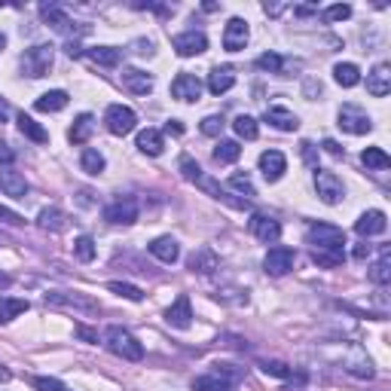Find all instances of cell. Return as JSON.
<instances>
[{
  "instance_id": "6da1fadb",
  "label": "cell",
  "mask_w": 391,
  "mask_h": 391,
  "mask_svg": "<svg viewBox=\"0 0 391 391\" xmlns=\"http://www.w3.org/2000/svg\"><path fill=\"white\" fill-rule=\"evenodd\" d=\"M178 171H181V178H183V181L196 183V187H199V190H205V193L211 196V199L226 202V205H232V208H248V202H245V199H232V196L226 193V190L220 187L218 181H211L208 174L202 171V166H199V162H196V159L190 156V153H181V159H178Z\"/></svg>"
},
{
  "instance_id": "7a4b0ae2",
  "label": "cell",
  "mask_w": 391,
  "mask_h": 391,
  "mask_svg": "<svg viewBox=\"0 0 391 391\" xmlns=\"http://www.w3.org/2000/svg\"><path fill=\"white\" fill-rule=\"evenodd\" d=\"M245 376V367L235 364H214V370L193 379V391H235Z\"/></svg>"
},
{
  "instance_id": "3957f363",
  "label": "cell",
  "mask_w": 391,
  "mask_h": 391,
  "mask_svg": "<svg viewBox=\"0 0 391 391\" xmlns=\"http://www.w3.org/2000/svg\"><path fill=\"white\" fill-rule=\"evenodd\" d=\"M306 245L309 251H336L346 254V232L333 223H312L306 230Z\"/></svg>"
},
{
  "instance_id": "277c9868",
  "label": "cell",
  "mask_w": 391,
  "mask_h": 391,
  "mask_svg": "<svg viewBox=\"0 0 391 391\" xmlns=\"http://www.w3.org/2000/svg\"><path fill=\"white\" fill-rule=\"evenodd\" d=\"M53 61H55V49L49 43H37L22 53V58H18V68H22V74L31 77V80H40L46 77L49 70H53Z\"/></svg>"
},
{
  "instance_id": "5b68a950",
  "label": "cell",
  "mask_w": 391,
  "mask_h": 391,
  "mask_svg": "<svg viewBox=\"0 0 391 391\" xmlns=\"http://www.w3.org/2000/svg\"><path fill=\"white\" fill-rule=\"evenodd\" d=\"M105 346H107L117 358H122V361H141V358H144V346L126 331V327H117V324L107 327Z\"/></svg>"
},
{
  "instance_id": "8992f818",
  "label": "cell",
  "mask_w": 391,
  "mask_h": 391,
  "mask_svg": "<svg viewBox=\"0 0 391 391\" xmlns=\"http://www.w3.org/2000/svg\"><path fill=\"white\" fill-rule=\"evenodd\" d=\"M40 16H43V22L49 28L58 31V34H65V37H77V34H86L89 31V25H77L58 4H43L40 6Z\"/></svg>"
},
{
  "instance_id": "52a82bcc",
  "label": "cell",
  "mask_w": 391,
  "mask_h": 391,
  "mask_svg": "<svg viewBox=\"0 0 391 391\" xmlns=\"http://www.w3.org/2000/svg\"><path fill=\"white\" fill-rule=\"evenodd\" d=\"M336 126L348 132V135H367V132H373V119H370V113L361 110L358 105H343L336 113Z\"/></svg>"
},
{
  "instance_id": "ba28073f",
  "label": "cell",
  "mask_w": 391,
  "mask_h": 391,
  "mask_svg": "<svg viewBox=\"0 0 391 391\" xmlns=\"http://www.w3.org/2000/svg\"><path fill=\"white\" fill-rule=\"evenodd\" d=\"M105 126H107L110 135L126 138L138 126V113L132 110V107H126V105H110L107 113H105Z\"/></svg>"
},
{
  "instance_id": "9c48e42d",
  "label": "cell",
  "mask_w": 391,
  "mask_h": 391,
  "mask_svg": "<svg viewBox=\"0 0 391 391\" xmlns=\"http://www.w3.org/2000/svg\"><path fill=\"white\" fill-rule=\"evenodd\" d=\"M138 214H141V205L135 196H119V199H113L105 208V220L113 226H132L138 220Z\"/></svg>"
},
{
  "instance_id": "30bf717a",
  "label": "cell",
  "mask_w": 391,
  "mask_h": 391,
  "mask_svg": "<svg viewBox=\"0 0 391 391\" xmlns=\"http://www.w3.org/2000/svg\"><path fill=\"white\" fill-rule=\"evenodd\" d=\"M43 300H46V306H65V309H77V312H86V315L101 312V306L80 291H49Z\"/></svg>"
},
{
  "instance_id": "8fae6325",
  "label": "cell",
  "mask_w": 391,
  "mask_h": 391,
  "mask_svg": "<svg viewBox=\"0 0 391 391\" xmlns=\"http://www.w3.org/2000/svg\"><path fill=\"white\" fill-rule=\"evenodd\" d=\"M315 190H318V196H321L324 205H339L343 202V196H346V183L333 171L315 168Z\"/></svg>"
},
{
  "instance_id": "7c38bea8",
  "label": "cell",
  "mask_w": 391,
  "mask_h": 391,
  "mask_svg": "<svg viewBox=\"0 0 391 391\" xmlns=\"http://www.w3.org/2000/svg\"><path fill=\"white\" fill-rule=\"evenodd\" d=\"M294 263H296V251L287 248V245H275V248H269V254H266L263 269H266V275H272V279H282V275L294 269Z\"/></svg>"
},
{
  "instance_id": "4fadbf2b",
  "label": "cell",
  "mask_w": 391,
  "mask_h": 391,
  "mask_svg": "<svg viewBox=\"0 0 391 391\" xmlns=\"http://www.w3.org/2000/svg\"><path fill=\"white\" fill-rule=\"evenodd\" d=\"M248 230L257 242H263V245H275L282 239V223L272 218V214H263V211H257L251 214V220H248Z\"/></svg>"
},
{
  "instance_id": "5bb4252c",
  "label": "cell",
  "mask_w": 391,
  "mask_h": 391,
  "mask_svg": "<svg viewBox=\"0 0 391 391\" xmlns=\"http://www.w3.org/2000/svg\"><path fill=\"white\" fill-rule=\"evenodd\" d=\"M260 70H269L275 77H294L296 70H303V61L300 58H284L279 53H263L260 58L254 61Z\"/></svg>"
},
{
  "instance_id": "9a60e30c",
  "label": "cell",
  "mask_w": 391,
  "mask_h": 391,
  "mask_svg": "<svg viewBox=\"0 0 391 391\" xmlns=\"http://www.w3.org/2000/svg\"><path fill=\"white\" fill-rule=\"evenodd\" d=\"M174 53H178L181 58H193V55H202L205 49H208V37L202 34V31H183V34H178L171 40Z\"/></svg>"
},
{
  "instance_id": "2e32d148",
  "label": "cell",
  "mask_w": 391,
  "mask_h": 391,
  "mask_svg": "<svg viewBox=\"0 0 391 391\" xmlns=\"http://www.w3.org/2000/svg\"><path fill=\"white\" fill-rule=\"evenodd\" d=\"M248 37H251L248 22L239 18V16H232L230 22H226V28H223V49H226V53H239V49L248 46Z\"/></svg>"
},
{
  "instance_id": "e0dca14e",
  "label": "cell",
  "mask_w": 391,
  "mask_h": 391,
  "mask_svg": "<svg viewBox=\"0 0 391 391\" xmlns=\"http://www.w3.org/2000/svg\"><path fill=\"white\" fill-rule=\"evenodd\" d=\"M0 193L13 196V199H25L31 193V183L25 181V174L16 171L13 166H0Z\"/></svg>"
},
{
  "instance_id": "ac0fdd59",
  "label": "cell",
  "mask_w": 391,
  "mask_h": 391,
  "mask_svg": "<svg viewBox=\"0 0 391 391\" xmlns=\"http://www.w3.org/2000/svg\"><path fill=\"white\" fill-rule=\"evenodd\" d=\"M171 95L178 98V101H187V105H193V101H199L202 98V80L196 77V74H178L171 80Z\"/></svg>"
},
{
  "instance_id": "d6986e66",
  "label": "cell",
  "mask_w": 391,
  "mask_h": 391,
  "mask_svg": "<svg viewBox=\"0 0 391 391\" xmlns=\"http://www.w3.org/2000/svg\"><path fill=\"white\" fill-rule=\"evenodd\" d=\"M388 230V218H385V211H364L361 218L355 220V232L361 235V239H373V235H382Z\"/></svg>"
},
{
  "instance_id": "ffe728a7",
  "label": "cell",
  "mask_w": 391,
  "mask_h": 391,
  "mask_svg": "<svg viewBox=\"0 0 391 391\" xmlns=\"http://www.w3.org/2000/svg\"><path fill=\"white\" fill-rule=\"evenodd\" d=\"M166 324L174 327V331H187L193 324V306H190V296L181 294L168 309H166Z\"/></svg>"
},
{
  "instance_id": "44dd1931",
  "label": "cell",
  "mask_w": 391,
  "mask_h": 391,
  "mask_svg": "<svg viewBox=\"0 0 391 391\" xmlns=\"http://www.w3.org/2000/svg\"><path fill=\"white\" fill-rule=\"evenodd\" d=\"M260 171H263V178L269 181V183H275V181H282L284 178V171H287V159H284V153L282 150H266V153H260Z\"/></svg>"
},
{
  "instance_id": "7402d4cb",
  "label": "cell",
  "mask_w": 391,
  "mask_h": 391,
  "mask_svg": "<svg viewBox=\"0 0 391 391\" xmlns=\"http://www.w3.org/2000/svg\"><path fill=\"white\" fill-rule=\"evenodd\" d=\"M367 92L373 98H385L391 92V65H385V61H379V65L367 74Z\"/></svg>"
},
{
  "instance_id": "603a6c76",
  "label": "cell",
  "mask_w": 391,
  "mask_h": 391,
  "mask_svg": "<svg viewBox=\"0 0 391 391\" xmlns=\"http://www.w3.org/2000/svg\"><path fill=\"white\" fill-rule=\"evenodd\" d=\"M119 80H122V86H126L132 95H150V92H153V77L144 74V70H138V68H122Z\"/></svg>"
},
{
  "instance_id": "cb8c5ba5",
  "label": "cell",
  "mask_w": 391,
  "mask_h": 391,
  "mask_svg": "<svg viewBox=\"0 0 391 391\" xmlns=\"http://www.w3.org/2000/svg\"><path fill=\"white\" fill-rule=\"evenodd\" d=\"M263 119L269 122L272 129H279V132H296L300 129V119H296V113L294 110H287V107H266V113H263Z\"/></svg>"
},
{
  "instance_id": "d4e9b609",
  "label": "cell",
  "mask_w": 391,
  "mask_h": 391,
  "mask_svg": "<svg viewBox=\"0 0 391 391\" xmlns=\"http://www.w3.org/2000/svg\"><path fill=\"white\" fill-rule=\"evenodd\" d=\"M150 254L156 257L159 263H178L181 260V245L171 239V235H159V239H153L150 242Z\"/></svg>"
},
{
  "instance_id": "484cf974",
  "label": "cell",
  "mask_w": 391,
  "mask_h": 391,
  "mask_svg": "<svg viewBox=\"0 0 391 391\" xmlns=\"http://www.w3.org/2000/svg\"><path fill=\"white\" fill-rule=\"evenodd\" d=\"M232 86H235V70L230 65L211 68V74H208V92L211 95H223V92H230Z\"/></svg>"
},
{
  "instance_id": "4316f807",
  "label": "cell",
  "mask_w": 391,
  "mask_h": 391,
  "mask_svg": "<svg viewBox=\"0 0 391 391\" xmlns=\"http://www.w3.org/2000/svg\"><path fill=\"white\" fill-rule=\"evenodd\" d=\"M92 132H95V117L92 113H80L74 119V126L68 129V141L70 144H86L92 138Z\"/></svg>"
},
{
  "instance_id": "83f0119b",
  "label": "cell",
  "mask_w": 391,
  "mask_h": 391,
  "mask_svg": "<svg viewBox=\"0 0 391 391\" xmlns=\"http://www.w3.org/2000/svg\"><path fill=\"white\" fill-rule=\"evenodd\" d=\"M68 101H70V95H68L65 89H53V92H46V95L37 98L34 110H40V113H58V110L68 107Z\"/></svg>"
},
{
  "instance_id": "f1b7e54d",
  "label": "cell",
  "mask_w": 391,
  "mask_h": 391,
  "mask_svg": "<svg viewBox=\"0 0 391 391\" xmlns=\"http://www.w3.org/2000/svg\"><path fill=\"white\" fill-rule=\"evenodd\" d=\"M187 266H190L193 272H199V275H211V272L220 266V260H218V254H214L211 248H199V251L190 257Z\"/></svg>"
},
{
  "instance_id": "f546056e",
  "label": "cell",
  "mask_w": 391,
  "mask_h": 391,
  "mask_svg": "<svg viewBox=\"0 0 391 391\" xmlns=\"http://www.w3.org/2000/svg\"><path fill=\"white\" fill-rule=\"evenodd\" d=\"M138 150L147 153V156H159V153L166 150L162 132H159V129H144V132H138Z\"/></svg>"
},
{
  "instance_id": "4dcf8cb0",
  "label": "cell",
  "mask_w": 391,
  "mask_h": 391,
  "mask_svg": "<svg viewBox=\"0 0 391 391\" xmlns=\"http://www.w3.org/2000/svg\"><path fill=\"white\" fill-rule=\"evenodd\" d=\"M37 223L40 230H49V232H65L68 230V214L61 208H43L37 214Z\"/></svg>"
},
{
  "instance_id": "1f68e13d",
  "label": "cell",
  "mask_w": 391,
  "mask_h": 391,
  "mask_svg": "<svg viewBox=\"0 0 391 391\" xmlns=\"http://www.w3.org/2000/svg\"><path fill=\"white\" fill-rule=\"evenodd\" d=\"M370 282L379 284V287H385L391 282V248L385 245L382 254H379V260L370 266Z\"/></svg>"
},
{
  "instance_id": "d6a6232c",
  "label": "cell",
  "mask_w": 391,
  "mask_h": 391,
  "mask_svg": "<svg viewBox=\"0 0 391 391\" xmlns=\"http://www.w3.org/2000/svg\"><path fill=\"white\" fill-rule=\"evenodd\" d=\"M18 132H22L25 138H31L34 144H49V132L40 126L34 117H28V113H18Z\"/></svg>"
},
{
  "instance_id": "836d02e7",
  "label": "cell",
  "mask_w": 391,
  "mask_h": 391,
  "mask_svg": "<svg viewBox=\"0 0 391 391\" xmlns=\"http://www.w3.org/2000/svg\"><path fill=\"white\" fill-rule=\"evenodd\" d=\"M31 309L28 300H18V296H0V324H9L13 318L25 315Z\"/></svg>"
},
{
  "instance_id": "e575fe53",
  "label": "cell",
  "mask_w": 391,
  "mask_h": 391,
  "mask_svg": "<svg viewBox=\"0 0 391 391\" xmlns=\"http://www.w3.org/2000/svg\"><path fill=\"white\" fill-rule=\"evenodd\" d=\"M333 80L343 89H355L358 83H361V70H358V65H352V61H339V65L333 68Z\"/></svg>"
},
{
  "instance_id": "d590c367",
  "label": "cell",
  "mask_w": 391,
  "mask_h": 391,
  "mask_svg": "<svg viewBox=\"0 0 391 391\" xmlns=\"http://www.w3.org/2000/svg\"><path fill=\"white\" fill-rule=\"evenodd\" d=\"M86 55L101 68H117L122 61V53L117 46H92V49H86Z\"/></svg>"
},
{
  "instance_id": "8d00e7d4",
  "label": "cell",
  "mask_w": 391,
  "mask_h": 391,
  "mask_svg": "<svg viewBox=\"0 0 391 391\" xmlns=\"http://www.w3.org/2000/svg\"><path fill=\"white\" fill-rule=\"evenodd\" d=\"M263 373L266 376H275V379H287V382H306V373H294V367H287L284 361H263Z\"/></svg>"
},
{
  "instance_id": "74e56055",
  "label": "cell",
  "mask_w": 391,
  "mask_h": 391,
  "mask_svg": "<svg viewBox=\"0 0 391 391\" xmlns=\"http://www.w3.org/2000/svg\"><path fill=\"white\" fill-rule=\"evenodd\" d=\"M105 156H101V153L95 150V147H86L83 153H80V168H83L86 174H92V178H98L101 171H105Z\"/></svg>"
},
{
  "instance_id": "f35d334b",
  "label": "cell",
  "mask_w": 391,
  "mask_h": 391,
  "mask_svg": "<svg viewBox=\"0 0 391 391\" xmlns=\"http://www.w3.org/2000/svg\"><path fill=\"white\" fill-rule=\"evenodd\" d=\"M361 162H364L370 171H385V168H391V156H388L382 147H367V150L361 153Z\"/></svg>"
},
{
  "instance_id": "ab89813d",
  "label": "cell",
  "mask_w": 391,
  "mask_h": 391,
  "mask_svg": "<svg viewBox=\"0 0 391 391\" xmlns=\"http://www.w3.org/2000/svg\"><path fill=\"white\" fill-rule=\"evenodd\" d=\"M239 156H242L239 141H220L218 147H214V162H218V166H232Z\"/></svg>"
},
{
  "instance_id": "60d3db41",
  "label": "cell",
  "mask_w": 391,
  "mask_h": 391,
  "mask_svg": "<svg viewBox=\"0 0 391 391\" xmlns=\"http://www.w3.org/2000/svg\"><path fill=\"white\" fill-rule=\"evenodd\" d=\"M232 129H235V135L245 138V141H257V135H260V129H257V119L248 117V113H239V117L232 119Z\"/></svg>"
},
{
  "instance_id": "b9f144b4",
  "label": "cell",
  "mask_w": 391,
  "mask_h": 391,
  "mask_svg": "<svg viewBox=\"0 0 391 391\" xmlns=\"http://www.w3.org/2000/svg\"><path fill=\"white\" fill-rule=\"evenodd\" d=\"M230 190H235L239 196H245V202H251L254 196H257V190H254V181L248 178V171H235L232 178H230Z\"/></svg>"
},
{
  "instance_id": "7bdbcfd3",
  "label": "cell",
  "mask_w": 391,
  "mask_h": 391,
  "mask_svg": "<svg viewBox=\"0 0 391 391\" xmlns=\"http://www.w3.org/2000/svg\"><path fill=\"white\" fill-rule=\"evenodd\" d=\"M74 257L80 263H92L95 260V239L92 235H80V239L74 242Z\"/></svg>"
},
{
  "instance_id": "ee69618b",
  "label": "cell",
  "mask_w": 391,
  "mask_h": 391,
  "mask_svg": "<svg viewBox=\"0 0 391 391\" xmlns=\"http://www.w3.org/2000/svg\"><path fill=\"white\" fill-rule=\"evenodd\" d=\"M107 291L119 294V296H126V300H132V303H141V300H144V291H141V287L129 284V282H110V284H107Z\"/></svg>"
},
{
  "instance_id": "f6af8a7d",
  "label": "cell",
  "mask_w": 391,
  "mask_h": 391,
  "mask_svg": "<svg viewBox=\"0 0 391 391\" xmlns=\"http://www.w3.org/2000/svg\"><path fill=\"white\" fill-rule=\"evenodd\" d=\"M312 260L324 269H336V266L346 263V254H336V251H312Z\"/></svg>"
},
{
  "instance_id": "bcb514c9",
  "label": "cell",
  "mask_w": 391,
  "mask_h": 391,
  "mask_svg": "<svg viewBox=\"0 0 391 391\" xmlns=\"http://www.w3.org/2000/svg\"><path fill=\"white\" fill-rule=\"evenodd\" d=\"M348 16H352V6H348V4H333V6H327L321 13L324 22H346Z\"/></svg>"
},
{
  "instance_id": "7dc6e473",
  "label": "cell",
  "mask_w": 391,
  "mask_h": 391,
  "mask_svg": "<svg viewBox=\"0 0 391 391\" xmlns=\"http://www.w3.org/2000/svg\"><path fill=\"white\" fill-rule=\"evenodd\" d=\"M223 126H226V119L223 117H218V113H211V117H205L202 119V135H208V138H218L220 132H223Z\"/></svg>"
},
{
  "instance_id": "c3c4849f",
  "label": "cell",
  "mask_w": 391,
  "mask_h": 391,
  "mask_svg": "<svg viewBox=\"0 0 391 391\" xmlns=\"http://www.w3.org/2000/svg\"><path fill=\"white\" fill-rule=\"evenodd\" d=\"M31 382H34L37 391H70L65 382H58V379H53V376H34Z\"/></svg>"
},
{
  "instance_id": "681fc988",
  "label": "cell",
  "mask_w": 391,
  "mask_h": 391,
  "mask_svg": "<svg viewBox=\"0 0 391 391\" xmlns=\"http://www.w3.org/2000/svg\"><path fill=\"white\" fill-rule=\"evenodd\" d=\"M0 223L22 226V223H25V218H22V214H16V211H9V208H4V205H0Z\"/></svg>"
},
{
  "instance_id": "f907efd6",
  "label": "cell",
  "mask_w": 391,
  "mask_h": 391,
  "mask_svg": "<svg viewBox=\"0 0 391 391\" xmlns=\"http://www.w3.org/2000/svg\"><path fill=\"white\" fill-rule=\"evenodd\" d=\"M321 92H324V89H321V83H318V80H312V77H309L306 83H303V95H306V98H318V95H321Z\"/></svg>"
},
{
  "instance_id": "816d5d0a",
  "label": "cell",
  "mask_w": 391,
  "mask_h": 391,
  "mask_svg": "<svg viewBox=\"0 0 391 391\" xmlns=\"http://www.w3.org/2000/svg\"><path fill=\"white\" fill-rule=\"evenodd\" d=\"M300 147H303V159H306L312 168H318V159H315V144H312V141H303Z\"/></svg>"
},
{
  "instance_id": "f5cc1de1",
  "label": "cell",
  "mask_w": 391,
  "mask_h": 391,
  "mask_svg": "<svg viewBox=\"0 0 391 391\" xmlns=\"http://www.w3.org/2000/svg\"><path fill=\"white\" fill-rule=\"evenodd\" d=\"M132 46H135L138 55H153V53H156V49H153V40H135Z\"/></svg>"
},
{
  "instance_id": "db71d44e",
  "label": "cell",
  "mask_w": 391,
  "mask_h": 391,
  "mask_svg": "<svg viewBox=\"0 0 391 391\" xmlns=\"http://www.w3.org/2000/svg\"><path fill=\"white\" fill-rule=\"evenodd\" d=\"M321 147H324V153H331V156H336V159H339V156H343V153H346V150L339 147V144H336L333 138H327V141L321 144Z\"/></svg>"
},
{
  "instance_id": "11a10c76",
  "label": "cell",
  "mask_w": 391,
  "mask_h": 391,
  "mask_svg": "<svg viewBox=\"0 0 391 391\" xmlns=\"http://www.w3.org/2000/svg\"><path fill=\"white\" fill-rule=\"evenodd\" d=\"M16 153L9 150V144H0V166H13Z\"/></svg>"
},
{
  "instance_id": "9f6ffc18",
  "label": "cell",
  "mask_w": 391,
  "mask_h": 391,
  "mask_svg": "<svg viewBox=\"0 0 391 391\" xmlns=\"http://www.w3.org/2000/svg\"><path fill=\"white\" fill-rule=\"evenodd\" d=\"M370 251H373V245H367V242L355 245V260H367V257H370Z\"/></svg>"
},
{
  "instance_id": "6f0895ef",
  "label": "cell",
  "mask_w": 391,
  "mask_h": 391,
  "mask_svg": "<svg viewBox=\"0 0 391 391\" xmlns=\"http://www.w3.org/2000/svg\"><path fill=\"white\" fill-rule=\"evenodd\" d=\"M284 9H287L284 4H263V13H266V16H272V18H275V16H282Z\"/></svg>"
},
{
  "instance_id": "680465c9",
  "label": "cell",
  "mask_w": 391,
  "mask_h": 391,
  "mask_svg": "<svg viewBox=\"0 0 391 391\" xmlns=\"http://www.w3.org/2000/svg\"><path fill=\"white\" fill-rule=\"evenodd\" d=\"M166 132H168V135H183V122L181 119H168L166 122Z\"/></svg>"
},
{
  "instance_id": "91938a15",
  "label": "cell",
  "mask_w": 391,
  "mask_h": 391,
  "mask_svg": "<svg viewBox=\"0 0 391 391\" xmlns=\"http://www.w3.org/2000/svg\"><path fill=\"white\" fill-rule=\"evenodd\" d=\"M77 336H80V339H86V343H98V333H95V331H89V327H77Z\"/></svg>"
},
{
  "instance_id": "94428289",
  "label": "cell",
  "mask_w": 391,
  "mask_h": 391,
  "mask_svg": "<svg viewBox=\"0 0 391 391\" xmlns=\"http://www.w3.org/2000/svg\"><path fill=\"white\" fill-rule=\"evenodd\" d=\"M65 53H68L70 58H77V55H80V43H77V40H68V46H65Z\"/></svg>"
},
{
  "instance_id": "6125c7cd",
  "label": "cell",
  "mask_w": 391,
  "mask_h": 391,
  "mask_svg": "<svg viewBox=\"0 0 391 391\" xmlns=\"http://www.w3.org/2000/svg\"><path fill=\"white\" fill-rule=\"evenodd\" d=\"M315 6H294V16H315Z\"/></svg>"
},
{
  "instance_id": "be15d7a7",
  "label": "cell",
  "mask_w": 391,
  "mask_h": 391,
  "mask_svg": "<svg viewBox=\"0 0 391 391\" xmlns=\"http://www.w3.org/2000/svg\"><path fill=\"white\" fill-rule=\"evenodd\" d=\"M9 119V105H6V98L0 95V122H6Z\"/></svg>"
},
{
  "instance_id": "e7e4bbea",
  "label": "cell",
  "mask_w": 391,
  "mask_h": 391,
  "mask_svg": "<svg viewBox=\"0 0 391 391\" xmlns=\"http://www.w3.org/2000/svg\"><path fill=\"white\" fill-rule=\"evenodd\" d=\"M4 49H6V37L0 34V53H4Z\"/></svg>"
},
{
  "instance_id": "03108f58",
  "label": "cell",
  "mask_w": 391,
  "mask_h": 391,
  "mask_svg": "<svg viewBox=\"0 0 391 391\" xmlns=\"http://www.w3.org/2000/svg\"><path fill=\"white\" fill-rule=\"evenodd\" d=\"M0 379H9V373H6V370H0Z\"/></svg>"
}]
</instances>
